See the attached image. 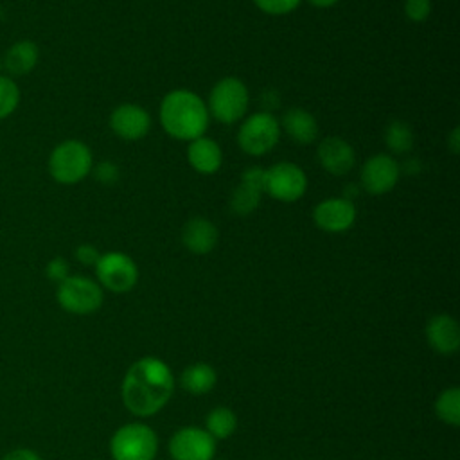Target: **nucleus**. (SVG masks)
<instances>
[{
	"instance_id": "33",
	"label": "nucleus",
	"mask_w": 460,
	"mask_h": 460,
	"mask_svg": "<svg viewBox=\"0 0 460 460\" xmlns=\"http://www.w3.org/2000/svg\"><path fill=\"white\" fill-rule=\"evenodd\" d=\"M447 147L451 149L453 155L458 153V149H460V129H458V128H455V129L451 131V135H449V138H447Z\"/></svg>"
},
{
	"instance_id": "8",
	"label": "nucleus",
	"mask_w": 460,
	"mask_h": 460,
	"mask_svg": "<svg viewBox=\"0 0 460 460\" xmlns=\"http://www.w3.org/2000/svg\"><path fill=\"white\" fill-rule=\"evenodd\" d=\"M93 268L99 286L113 293H126L133 289L138 280V268L135 261L122 252L101 253Z\"/></svg>"
},
{
	"instance_id": "7",
	"label": "nucleus",
	"mask_w": 460,
	"mask_h": 460,
	"mask_svg": "<svg viewBox=\"0 0 460 460\" xmlns=\"http://www.w3.org/2000/svg\"><path fill=\"white\" fill-rule=\"evenodd\" d=\"M56 298L58 304L72 314H90L102 305L104 295L99 282L90 277L68 275L58 284Z\"/></svg>"
},
{
	"instance_id": "4",
	"label": "nucleus",
	"mask_w": 460,
	"mask_h": 460,
	"mask_svg": "<svg viewBox=\"0 0 460 460\" xmlns=\"http://www.w3.org/2000/svg\"><path fill=\"white\" fill-rule=\"evenodd\" d=\"M250 104V93L246 84L239 77H223L219 79L208 95V115L219 120L221 124H234L241 120Z\"/></svg>"
},
{
	"instance_id": "29",
	"label": "nucleus",
	"mask_w": 460,
	"mask_h": 460,
	"mask_svg": "<svg viewBox=\"0 0 460 460\" xmlns=\"http://www.w3.org/2000/svg\"><path fill=\"white\" fill-rule=\"evenodd\" d=\"M68 262L63 257H54L52 261H49V264L45 266V273L50 280L54 282H63L70 273H68Z\"/></svg>"
},
{
	"instance_id": "23",
	"label": "nucleus",
	"mask_w": 460,
	"mask_h": 460,
	"mask_svg": "<svg viewBox=\"0 0 460 460\" xmlns=\"http://www.w3.org/2000/svg\"><path fill=\"white\" fill-rule=\"evenodd\" d=\"M435 413L449 426L460 424V390L456 386L446 388L438 394L435 401Z\"/></svg>"
},
{
	"instance_id": "35",
	"label": "nucleus",
	"mask_w": 460,
	"mask_h": 460,
	"mask_svg": "<svg viewBox=\"0 0 460 460\" xmlns=\"http://www.w3.org/2000/svg\"><path fill=\"white\" fill-rule=\"evenodd\" d=\"M2 70H4V61H2V58H0V74H2Z\"/></svg>"
},
{
	"instance_id": "3",
	"label": "nucleus",
	"mask_w": 460,
	"mask_h": 460,
	"mask_svg": "<svg viewBox=\"0 0 460 460\" xmlns=\"http://www.w3.org/2000/svg\"><path fill=\"white\" fill-rule=\"evenodd\" d=\"M92 151L84 142L77 138L59 142L49 155V174L56 183L75 185L83 181L92 172Z\"/></svg>"
},
{
	"instance_id": "30",
	"label": "nucleus",
	"mask_w": 460,
	"mask_h": 460,
	"mask_svg": "<svg viewBox=\"0 0 460 460\" xmlns=\"http://www.w3.org/2000/svg\"><path fill=\"white\" fill-rule=\"evenodd\" d=\"M264 178H266V169H261V167H248L243 176H241V181L250 185V187H255L259 189L261 192H264Z\"/></svg>"
},
{
	"instance_id": "27",
	"label": "nucleus",
	"mask_w": 460,
	"mask_h": 460,
	"mask_svg": "<svg viewBox=\"0 0 460 460\" xmlns=\"http://www.w3.org/2000/svg\"><path fill=\"white\" fill-rule=\"evenodd\" d=\"M404 14L415 23L428 20L431 14V0H404Z\"/></svg>"
},
{
	"instance_id": "10",
	"label": "nucleus",
	"mask_w": 460,
	"mask_h": 460,
	"mask_svg": "<svg viewBox=\"0 0 460 460\" xmlns=\"http://www.w3.org/2000/svg\"><path fill=\"white\" fill-rule=\"evenodd\" d=\"M172 460H212L216 453V438L198 426L180 428L169 440Z\"/></svg>"
},
{
	"instance_id": "22",
	"label": "nucleus",
	"mask_w": 460,
	"mask_h": 460,
	"mask_svg": "<svg viewBox=\"0 0 460 460\" xmlns=\"http://www.w3.org/2000/svg\"><path fill=\"white\" fill-rule=\"evenodd\" d=\"M205 429L217 440V438H228L235 428H237V417L230 408L219 406L208 411L205 420Z\"/></svg>"
},
{
	"instance_id": "6",
	"label": "nucleus",
	"mask_w": 460,
	"mask_h": 460,
	"mask_svg": "<svg viewBox=\"0 0 460 460\" xmlns=\"http://www.w3.org/2000/svg\"><path fill=\"white\" fill-rule=\"evenodd\" d=\"M280 133V124L273 113L257 111L241 122L237 144L246 155L264 156L279 144Z\"/></svg>"
},
{
	"instance_id": "32",
	"label": "nucleus",
	"mask_w": 460,
	"mask_h": 460,
	"mask_svg": "<svg viewBox=\"0 0 460 460\" xmlns=\"http://www.w3.org/2000/svg\"><path fill=\"white\" fill-rule=\"evenodd\" d=\"M2 460H41V456L36 451H32V449L18 447V449L9 451Z\"/></svg>"
},
{
	"instance_id": "31",
	"label": "nucleus",
	"mask_w": 460,
	"mask_h": 460,
	"mask_svg": "<svg viewBox=\"0 0 460 460\" xmlns=\"http://www.w3.org/2000/svg\"><path fill=\"white\" fill-rule=\"evenodd\" d=\"M99 257H101V252H99L93 244L84 243V244H79V246L75 248V259H77L81 264H84V266H95V262L99 261Z\"/></svg>"
},
{
	"instance_id": "21",
	"label": "nucleus",
	"mask_w": 460,
	"mask_h": 460,
	"mask_svg": "<svg viewBox=\"0 0 460 460\" xmlns=\"http://www.w3.org/2000/svg\"><path fill=\"white\" fill-rule=\"evenodd\" d=\"M385 144L394 155H404L413 149V129L404 120H392L385 129Z\"/></svg>"
},
{
	"instance_id": "25",
	"label": "nucleus",
	"mask_w": 460,
	"mask_h": 460,
	"mask_svg": "<svg viewBox=\"0 0 460 460\" xmlns=\"http://www.w3.org/2000/svg\"><path fill=\"white\" fill-rule=\"evenodd\" d=\"M22 101V92L16 81L9 75L0 74V120L13 115Z\"/></svg>"
},
{
	"instance_id": "11",
	"label": "nucleus",
	"mask_w": 460,
	"mask_h": 460,
	"mask_svg": "<svg viewBox=\"0 0 460 460\" xmlns=\"http://www.w3.org/2000/svg\"><path fill=\"white\" fill-rule=\"evenodd\" d=\"M401 176V165L399 162L386 155L379 153L370 156L361 169V187L372 194V196H381L390 192Z\"/></svg>"
},
{
	"instance_id": "18",
	"label": "nucleus",
	"mask_w": 460,
	"mask_h": 460,
	"mask_svg": "<svg viewBox=\"0 0 460 460\" xmlns=\"http://www.w3.org/2000/svg\"><path fill=\"white\" fill-rule=\"evenodd\" d=\"M280 124V131H286L288 137L296 142V144H311L316 140L318 137V122L313 117V113H309L304 108H289L284 115Z\"/></svg>"
},
{
	"instance_id": "15",
	"label": "nucleus",
	"mask_w": 460,
	"mask_h": 460,
	"mask_svg": "<svg viewBox=\"0 0 460 460\" xmlns=\"http://www.w3.org/2000/svg\"><path fill=\"white\" fill-rule=\"evenodd\" d=\"M219 239V232L216 225L207 217H192L183 225L181 230V243L183 246L194 255H207L210 253Z\"/></svg>"
},
{
	"instance_id": "14",
	"label": "nucleus",
	"mask_w": 460,
	"mask_h": 460,
	"mask_svg": "<svg viewBox=\"0 0 460 460\" xmlns=\"http://www.w3.org/2000/svg\"><path fill=\"white\" fill-rule=\"evenodd\" d=\"M316 156H318L320 165L329 174H334V176L347 174L349 171H352V167L356 164L354 147L340 137H325L318 144Z\"/></svg>"
},
{
	"instance_id": "16",
	"label": "nucleus",
	"mask_w": 460,
	"mask_h": 460,
	"mask_svg": "<svg viewBox=\"0 0 460 460\" xmlns=\"http://www.w3.org/2000/svg\"><path fill=\"white\" fill-rule=\"evenodd\" d=\"M426 340L440 354H451L460 347V327L449 314H437L426 325Z\"/></svg>"
},
{
	"instance_id": "20",
	"label": "nucleus",
	"mask_w": 460,
	"mask_h": 460,
	"mask_svg": "<svg viewBox=\"0 0 460 460\" xmlns=\"http://www.w3.org/2000/svg\"><path fill=\"white\" fill-rule=\"evenodd\" d=\"M216 379H217L216 370L210 365L201 363V361L189 365L181 372V377H180L181 386L187 392L194 394V395H201V394L210 392L214 388V385H216Z\"/></svg>"
},
{
	"instance_id": "26",
	"label": "nucleus",
	"mask_w": 460,
	"mask_h": 460,
	"mask_svg": "<svg viewBox=\"0 0 460 460\" xmlns=\"http://www.w3.org/2000/svg\"><path fill=\"white\" fill-rule=\"evenodd\" d=\"M302 0H253V4L266 14L282 16L293 13Z\"/></svg>"
},
{
	"instance_id": "9",
	"label": "nucleus",
	"mask_w": 460,
	"mask_h": 460,
	"mask_svg": "<svg viewBox=\"0 0 460 460\" xmlns=\"http://www.w3.org/2000/svg\"><path fill=\"white\" fill-rule=\"evenodd\" d=\"M307 190V176L293 162H279L266 169L264 192L277 201L293 203Z\"/></svg>"
},
{
	"instance_id": "13",
	"label": "nucleus",
	"mask_w": 460,
	"mask_h": 460,
	"mask_svg": "<svg viewBox=\"0 0 460 460\" xmlns=\"http://www.w3.org/2000/svg\"><path fill=\"white\" fill-rule=\"evenodd\" d=\"M313 221L323 232L340 234L354 225L356 207L345 198H329L314 207Z\"/></svg>"
},
{
	"instance_id": "34",
	"label": "nucleus",
	"mask_w": 460,
	"mask_h": 460,
	"mask_svg": "<svg viewBox=\"0 0 460 460\" xmlns=\"http://www.w3.org/2000/svg\"><path fill=\"white\" fill-rule=\"evenodd\" d=\"M307 4H311L313 7H318V9H329L332 5H336L340 0H305Z\"/></svg>"
},
{
	"instance_id": "19",
	"label": "nucleus",
	"mask_w": 460,
	"mask_h": 460,
	"mask_svg": "<svg viewBox=\"0 0 460 460\" xmlns=\"http://www.w3.org/2000/svg\"><path fill=\"white\" fill-rule=\"evenodd\" d=\"M40 59V49L32 40H18L14 41L4 54V70H7L9 77L25 75L34 70Z\"/></svg>"
},
{
	"instance_id": "24",
	"label": "nucleus",
	"mask_w": 460,
	"mask_h": 460,
	"mask_svg": "<svg viewBox=\"0 0 460 460\" xmlns=\"http://www.w3.org/2000/svg\"><path fill=\"white\" fill-rule=\"evenodd\" d=\"M264 192H261L259 189L255 187H250L246 183H239L235 187V190L232 192V198H230V208L239 214V216H248L252 214L259 203H261V198H262Z\"/></svg>"
},
{
	"instance_id": "28",
	"label": "nucleus",
	"mask_w": 460,
	"mask_h": 460,
	"mask_svg": "<svg viewBox=\"0 0 460 460\" xmlns=\"http://www.w3.org/2000/svg\"><path fill=\"white\" fill-rule=\"evenodd\" d=\"M92 171H93L97 181H101L104 185H113L119 180V167L113 162H101Z\"/></svg>"
},
{
	"instance_id": "12",
	"label": "nucleus",
	"mask_w": 460,
	"mask_h": 460,
	"mask_svg": "<svg viewBox=\"0 0 460 460\" xmlns=\"http://www.w3.org/2000/svg\"><path fill=\"white\" fill-rule=\"evenodd\" d=\"M110 128L119 138L135 142L149 133L151 115L140 104L124 102L110 113Z\"/></svg>"
},
{
	"instance_id": "5",
	"label": "nucleus",
	"mask_w": 460,
	"mask_h": 460,
	"mask_svg": "<svg viewBox=\"0 0 460 460\" xmlns=\"http://www.w3.org/2000/svg\"><path fill=\"white\" fill-rule=\"evenodd\" d=\"M158 438L144 422H129L119 428L110 440L113 460H155Z\"/></svg>"
},
{
	"instance_id": "17",
	"label": "nucleus",
	"mask_w": 460,
	"mask_h": 460,
	"mask_svg": "<svg viewBox=\"0 0 460 460\" xmlns=\"http://www.w3.org/2000/svg\"><path fill=\"white\" fill-rule=\"evenodd\" d=\"M187 160L196 172L214 174L223 164V151L216 140L203 135L189 142Z\"/></svg>"
},
{
	"instance_id": "1",
	"label": "nucleus",
	"mask_w": 460,
	"mask_h": 460,
	"mask_svg": "<svg viewBox=\"0 0 460 460\" xmlns=\"http://www.w3.org/2000/svg\"><path fill=\"white\" fill-rule=\"evenodd\" d=\"M174 392V377L171 368L155 356L137 359L122 379V402L138 415L149 417L160 411Z\"/></svg>"
},
{
	"instance_id": "2",
	"label": "nucleus",
	"mask_w": 460,
	"mask_h": 460,
	"mask_svg": "<svg viewBox=\"0 0 460 460\" xmlns=\"http://www.w3.org/2000/svg\"><path fill=\"white\" fill-rule=\"evenodd\" d=\"M208 120L210 115L205 101L192 90H171L160 102V124L164 131L176 140L190 142L203 137Z\"/></svg>"
}]
</instances>
